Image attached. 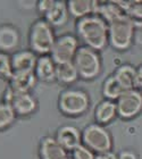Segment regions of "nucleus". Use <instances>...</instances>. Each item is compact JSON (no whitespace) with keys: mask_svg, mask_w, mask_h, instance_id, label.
Masks as SVG:
<instances>
[{"mask_svg":"<svg viewBox=\"0 0 142 159\" xmlns=\"http://www.w3.org/2000/svg\"><path fill=\"white\" fill-rule=\"evenodd\" d=\"M75 33L82 46L101 51L109 44L108 23L98 14L75 20Z\"/></svg>","mask_w":142,"mask_h":159,"instance_id":"obj_1","label":"nucleus"},{"mask_svg":"<svg viewBox=\"0 0 142 159\" xmlns=\"http://www.w3.org/2000/svg\"><path fill=\"white\" fill-rule=\"evenodd\" d=\"M91 106L90 94L84 89L70 86L65 88L57 97V109L60 115L68 118L83 116Z\"/></svg>","mask_w":142,"mask_h":159,"instance_id":"obj_2","label":"nucleus"},{"mask_svg":"<svg viewBox=\"0 0 142 159\" xmlns=\"http://www.w3.org/2000/svg\"><path fill=\"white\" fill-rule=\"evenodd\" d=\"M56 29H53L42 17L31 23L27 32V48L38 56L50 55L56 40Z\"/></svg>","mask_w":142,"mask_h":159,"instance_id":"obj_3","label":"nucleus"},{"mask_svg":"<svg viewBox=\"0 0 142 159\" xmlns=\"http://www.w3.org/2000/svg\"><path fill=\"white\" fill-rule=\"evenodd\" d=\"M73 64L81 80L92 81L99 76L103 70V59L100 52L86 46H81L76 52Z\"/></svg>","mask_w":142,"mask_h":159,"instance_id":"obj_4","label":"nucleus"},{"mask_svg":"<svg viewBox=\"0 0 142 159\" xmlns=\"http://www.w3.org/2000/svg\"><path fill=\"white\" fill-rule=\"evenodd\" d=\"M109 46L123 51L132 46L135 37V26L127 15H123L108 23Z\"/></svg>","mask_w":142,"mask_h":159,"instance_id":"obj_5","label":"nucleus"},{"mask_svg":"<svg viewBox=\"0 0 142 159\" xmlns=\"http://www.w3.org/2000/svg\"><path fill=\"white\" fill-rule=\"evenodd\" d=\"M82 144L92 150L96 155L112 151V136L106 126L91 123L82 129Z\"/></svg>","mask_w":142,"mask_h":159,"instance_id":"obj_6","label":"nucleus"},{"mask_svg":"<svg viewBox=\"0 0 142 159\" xmlns=\"http://www.w3.org/2000/svg\"><path fill=\"white\" fill-rule=\"evenodd\" d=\"M1 100L9 103L17 118L31 117L39 110V99L33 92L14 93L6 86Z\"/></svg>","mask_w":142,"mask_h":159,"instance_id":"obj_7","label":"nucleus"},{"mask_svg":"<svg viewBox=\"0 0 142 159\" xmlns=\"http://www.w3.org/2000/svg\"><path fill=\"white\" fill-rule=\"evenodd\" d=\"M82 46L76 34L63 33L57 35L53 46L50 56L56 61V64L72 63L80 47Z\"/></svg>","mask_w":142,"mask_h":159,"instance_id":"obj_8","label":"nucleus"},{"mask_svg":"<svg viewBox=\"0 0 142 159\" xmlns=\"http://www.w3.org/2000/svg\"><path fill=\"white\" fill-rule=\"evenodd\" d=\"M118 117L132 119L142 111V92L139 89L127 90L116 101Z\"/></svg>","mask_w":142,"mask_h":159,"instance_id":"obj_9","label":"nucleus"},{"mask_svg":"<svg viewBox=\"0 0 142 159\" xmlns=\"http://www.w3.org/2000/svg\"><path fill=\"white\" fill-rule=\"evenodd\" d=\"M22 32L13 23L0 24V52L13 55L21 49Z\"/></svg>","mask_w":142,"mask_h":159,"instance_id":"obj_10","label":"nucleus"},{"mask_svg":"<svg viewBox=\"0 0 142 159\" xmlns=\"http://www.w3.org/2000/svg\"><path fill=\"white\" fill-rule=\"evenodd\" d=\"M53 136L68 153L82 144V129L73 124H63L58 126Z\"/></svg>","mask_w":142,"mask_h":159,"instance_id":"obj_11","label":"nucleus"},{"mask_svg":"<svg viewBox=\"0 0 142 159\" xmlns=\"http://www.w3.org/2000/svg\"><path fill=\"white\" fill-rule=\"evenodd\" d=\"M39 159H65L68 152L60 146L53 135H43L38 144Z\"/></svg>","mask_w":142,"mask_h":159,"instance_id":"obj_12","label":"nucleus"},{"mask_svg":"<svg viewBox=\"0 0 142 159\" xmlns=\"http://www.w3.org/2000/svg\"><path fill=\"white\" fill-rule=\"evenodd\" d=\"M38 83L39 81L34 72H20L13 74L7 82V88L14 93H27L33 92Z\"/></svg>","mask_w":142,"mask_h":159,"instance_id":"obj_13","label":"nucleus"},{"mask_svg":"<svg viewBox=\"0 0 142 159\" xmlns=\"http://www.w3.org/2000/svg\"><path fill=\"white\" fill-rule=\"evenodd\" d=\"M56 70L57 64L50 55L38 57L34 74L39 83L50 84V83L56 82Z\"/></svg>","mask_w":142,"mask_h":159,"instance_id":"obj_14","label":"nucleus"},{"mask_svg":"<svg viewBox=\"0 0 142 159\" xmlns=\"http://www.w3.org/2000/svg\"><path fill=\"white\" fill-rule=\"evenodd\" d=\"M14 73L20 72H34L38 60V55L29 48H22L15 53L10 55Z\"/></svg>","mask_w":142,"mask_h":159,"instance_id":"obj_15","label":"nucleus"},{"mask_svg":"<svg viewBox=\"0 0 142 159\" xmlns=\"http://www.w3.org/2000/svg\"><path fill=\"white\" fill-rule=\"evenodd\" d=\"M70 17L66 1L53 0L50 9L47 11V14L42 18H44L53 29H60L66 25Z\"/></svg>","mask_w":142,"mask_h":159,"instance_id":"obj_16","label":"nucleus"},{"mask_svg":"<svg viewBox=\"0 0 142 159\" xmlns=\"http://www.w3.org/2000/svg\"><path fill=\"white\" fill-rule=\"evenodd\" d=\"M117 117H118L117 105H116V101H112V100L103 99L99 101L93 111L94 123L103 126L110 124Z\"/></svg>","mask_w":142,"mask_h":159,"instance_id":"obj_17","label":"nucleus"},{"mask_svg":"<svg viewBox=\"0 0 142 159\" xmlns=\"http://www.w3.org/2000/svg\"><path fill=\"white\" fill-rule=\"evenodd\" d=\"M66 2L70 16L76 20L97 14L99 6L97 0H68Z\"/></svg>","mask_w":142,"mask_h":159,"instance_id":"obj_18","label":"nucleus"},{"mask_svg":"<svg viewBox=\"0 0 142 159\" xmlns=\"http://www.w3.org/2000/svg\"><path fill=\"white\" fill-rule=\"evenodd\" d=\"M112 75L122 84V86L126 91L136 89V68L132 66L131 64H123V65L117 66L116 70H114Z\"/></svg>","mask_w":142,"mask_h":159,"instance_id":"obj_19","label":"nucleus"},{"mask_svg":"<svg viewBox=\"0 0 142 159\" xmlns=\"http://www.w3.org/2000/svg\"><path fill=\"white\" fill-rule=\"evenodd\" d=\"M80 79L79 73L76 70L75 65L72 63L57 64L56 70V83L59 85L70 88Z\"/></svg>","mask_w":142,"mask_h":159,"instance_id":"obj_20","label":"nucleus"},{"mask_svg":"<svg viewBox=\"0 0 142 159\" xmlns=\"http://www.w3.org/2000/svg\"><path fill=\"white\" fill-rule=\"evenodd\" d=\"M126 90L122 86V84L116 80L114 75H109L103 80V86H101V92L105 99L117 101L118 98L125 92Z\"/></svg>","mask_w":142,"mask_h":159,"instance_id":"obj_21","label":"nucleus"},{"mask_svg":"<svg viewBox=\"0 0 142 159\" xmlns=\"http://www.w3.org/2000/svg\"><path fill=\"white\" fill-rule=\"evenodd\" d=\"M135 30L142 29V1H119Z\"/></svg>","mask_w":142,"mask_h":159,"instance_id":"obj_22","label":"nucleus"},{"mask_svg":"<svg viewBox=\"0 0 142 159\" xmlns=\"http://www.w3.org/2000/svg\"><path fill=\"white\" fill-rule=\"evenodd\" d=\"M17 117L9 103L0 100V133L9 129L16 123Z\"/></svg>","mask_w":142,"mask_h":159,"instance_id":"obj_23","label":"nucleus"},{"mask_svg":"<svg viewBox=\"0 0 142 159\" xmlns=\"http://www.w3.org/2000/svg\"><path fill=\"white\" fill-rule=\"evenodd\" d=\"M14 70L11 66V57L10 55L0 52V81L8 82L13 76Z\"/></svg>","mask_w":142,"mask_h":159,"instance_id":"obj_24","label":"nucleus"},{"mask_svg":"<svg viewBox=\"0 0 142 159\" xmlns=\"http://www.w3.org/2000/svg\"><path fill=\"white\" fill-rule=\"evenodd\" d=\"M96 153L84 144H80L68 153V157L71 159H96Z\"/></svg>","mask_w":142,"mask_h":159,"instance_id":"obj_25","label":"nucleus"},{"mask_svg":"<svg viewBox=\"0 0 142 159\" xmlns=\"http://www.w3.org/2000/svg\"><path fill=\"white\" fill-rule=\"evenodd\" d=\"M53 0H39L35 3V9L40 17H43L47 14V11L50 9V7L53 5Z\"/></svg>","mask_w":142,"mask_h":159,"instance_id":"obj_26","label":"nucleus"},{"mask_svg":"<svg viewBox=\"0 0 142 159\" xmlns=\"http://www.w3.org/2000/svg\"><path fill=\"white\" fill-rule=\"evenodd\" d=\"M117 156H118V159H139L134 151L129 150V149L122 150Z\"/></svg>","mask_w":142,"mask_h":159,"instance_id":"obj_27","label":"nucleus"},{"mask_svg":"<svg viewBox=\"0 0 142 159\" xmlns=\"http://www.w3.org/2000/svg\"><path fill=\"white\" fill-rule=\"evenodd\" d=\"M136 88L142 90V64L136 67V76H135Z\"/></svg>","mask_w":142,"mask_h":159,"instance_id":"obj_28","label":"nucleus"},{"mask_svg":"<svg viewBox=\"0 0 142 159\" xmlns=\"http://www.w3.org/2000/svg\"><path fill=\"white\" fill-rule=\"evenodd\" d=\"M96 159H118V156L114 153L112 151H108V152H103L100 155H97Z\"/></svg>","mask_w":142,"mask_h":159,"instance_id":"obj_29","label":"nucleus"},{"mask_svg":"<svg viewBox=\"0 0 142 159\" xmlns=\"http://www.w3.org/2000/svg\"><path fill=\"white\" fill-rule=\"evenodd\" d=\"M65 159H71V158H70V157H67V158H65Z\"/></svg>","mask_w":142,"mask_h":159,"instance_id":"obj_30","label":"nucleus"}]
</instances>
